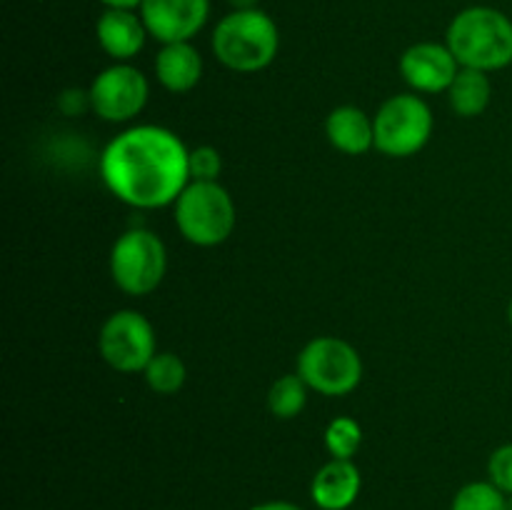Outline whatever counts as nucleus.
Returning a JSON list of instances; mask_svg holds the SVG:
<instances>
[{"label":"nucleus","instance_id":"f3484780","mask_svg":"<svg viewBox=\"0 0 512 510\" xmlns=\"http://www.w3.org/2000/svg\"><path fill=\"white\" fill-rule=\"evenodd\" d=\"M308 385L298 373L280 375L268 390V408L278 420H293L308 405Z\"/></svg>","mask_w":512,"mask_h":510},{"label":"nucleus","instance_id":"a211bd4d","mask_svg":"<svg viewBox=\"0 0 512 510\" xmlns=\"http://www.w3.org/2000/svg\"><path fill=\"white\" fill-rule=\"evenodd\" d=\"M143 375L145 383H148V388L153 390V393L173 395L185 385L188 370H185V363L180 360V355L163 350V353H155V358L150 360L148 368L143 370Z\"/></svg>","mask_w":512,"mask_h":510},{"label":"nucleus","instance_id":"dca6fc26","mask_svg":"<svg viewBox=\"0 0 512 510\" xmlns=\"http://www.w3.org/2000/svg\"><path fill=\"white\" fill-rule=\"evenodd\" d=\"M490 98H493V85H490L488 73L473 68H460L455 75L453 85L448 88L450 108L460 118H478L488 110Z\"/></svg>","mask_w":512,"mask_h":510},{"label":"nucleus","instance_id":"0eeeda50","mask_svg":"<svg viewBox=\"0 0 512 510\" xmlns=\"http://www.w3.org/2000/svg\"><path fill=\"white\" fill-rule=\"evenodd\" d=\"M375 150L388 158H410L433 135V110L420 95L400 93L385 100L373 118Z\"/></svg>","mask_w":512,"mask_h":510},{"label":"nucleus","instance_id":"cd10ccee","mask_svg":"<svg viewBox=\"0 0 512 510\" xmlns=\"http://www.w3.org/2000/svg\"><path fill=\"white\" fill-rule=\"evenodd\" d=\"M508 510H512V495H508Z\"/></svg>","mask_w":512,"mask_h":510},{"label":"nucleus","instance_id":"393cba45","mask_svg":"<svg viewBox=\"0 0 512 510\" xmlns=\"http://www.w3.org/2000/svg\"><path fill=\"white\" fill-rule=\"evenodd\" d=\"M105 8H123V10H138L143 0H98Z\"/></svg>","mask_w":512,"mask_h":510},{"label":"nucleus","instance_id":"4468645a","mask_svg":"<svg viewBox=\"0 0 512 510\" xmlns=\"http://www.w3.org/2000/svg\"><path fill=\"white\" fill-rule=\"evenodd\" d=\"M155 78L168 93H188L203 78V55L193 43H168L155 55Z\"/></svg>","mask_w":512,"mask_h":510},{"label":"nucleus","instance_id":"ddd939ff","mask_svg":"<svg viewBox=\"0 0 512 510\" xmlns=\"http://www.w3.org/2000/svg\"><path fill=\"white\" fill-rule=\"evenodd\" d=\"M363 475L353 460L333 458L315 473L310 495L320 510H348L358 500Z\"/></svg>","mask_w":512,"mask_h":510},{"label":"nucleus","instance_id":"412c9836","mask_svg":"<svg viewBox=\"0 0 512 510\" xmlns=\"http://www.w3.org/2000/svg\"><path fill=\"white\" fill-rule=\"evenodd\" d=\"M190 180H203V183H213L220 178L223 170V155L213 145H200V148L190 150Z\"/></svg>","mask_w":512,"mask_h":510},{"label":"nucleus","instance_id":"7ed1b4c3","mask_svg":"<svg viewBox=\"0 0 512 510\" xmlns=\"http://www.w3.org/2000/svg\"><path fill=\"white\" fill-rule=\"evenodd\" d=\"M210 48L218 63L233 73H260L278 55L280 30L265 10H230L215 25Z\"/></svg>","mask_w":512,"mask_h":510},{"label":"nucleus","instance_id":"39448f33","mask_svg":"<svg viewBox=\"0 0 512 510\" xmlns=\"http://www.w3.org/2000/svg\"><path fill=\"white\" fill-rule=\"evenodd\" d=\"M295 373L315 393L340 398L353 393L363 380V358L348 340L320 335L300 350Z\"/></svg>","mask_w":512,"mask_h":510},{"label":"nucleus","instance_id":"b1692460","mask_svg":"<svg viewBox=\"0 0 512 510\" xmlns=\"http://www.w3.org/2000/svg\"><path fill=\"white\" fill-rule=\"evenodd\" d=\"M250 510H303V508L295 503H288V500H270V503H260Z\"/></svg>","mask_w":512,"mask_h":510},{"label":"nucleus","instance_id":"9d476101","mask_svg":"<svg viewBox=\"0 0 512 510\" xmlns=\"http://www.w3.org/2000/svg\"><path fill=\"white\" fill-rule=\"evenodd\" d=\"M138 13L150 38L160 45L193 43L208 25L210 0H143Z\"/></svg>","mask_w":512,"mask_h":510},{"label":"nucleus","instance_id":"9b49d317","mask_svg":"<svg viewBox=\"0 0 512 510\" xmlns=\"http://www.w3.org/2000/svg\"><path fill=\"white\" fill-rule=\"evenodd\" d=\"M458 73L460 63L448 43L423 40L400 55V75L415 93H448Z\"/></svg>","mask_w":512,"mask_h":510},{"label":"nucleus","instance_id":"6ab92c4d","mask_svg":"<svg viewBox=\"0 0 512 510\" xmlns=\"http://www.w3.org/2000/svg\"><path fill=\"white\" fill-rule=\"evenodd\" d=\"M325 448L333 458L353 460L363 445V428L355 418H335L325 428Z\"/></svg>","mask_w":512,"mask_h":510},{"label":"nucleus","instance_id":"f8f14e48","mask_svg":"<svg viewBox=\"0 0 512 510\" xmlns=\"http://www.w3.org/2000/svg\"><path fill=\"white\" fill-rule=\"evenodd\" d=\"M95 38L110 58L128 63L145 48L148 28L135 10L105 8L95 23Z\"/></svg>","mask_w":512,"mask_h":510},{"label":"nucleus","instance_id":"2eb2a0df","mask_svg":"<svg viewBox=\"0 0 512 510\" xmlns=\"http://www.w3.org/2000/svg\"><path fill=\"white\" fill-rule=\"evenodd\" d=\"M325 135L330 145L345 155H363L375 148V123L363 108L340 105L330 110L325 120Z\"/></svg>","mask_w":512,"mask_h":510},{"label":"nucleus","instance_id":"f257e3e1","mask_svg":"<svg viewBox=\"0 0 512 510\" xmlns=\"http://www.w3.org/2000/svg\"><path fill=\"white\" fill-rule=\"evenodd\" d=\"M188 158V145L173 130L163 125H133L105 145L100 178L130 208H165L188 188Z\"/></svg>","mask_w":512,"mask_h":510},{"label":"nucleus","instance_id":"bb28decb","mask_svg":"<svg viewBox=\"0 0 512 510\" xmlns=\"http://www.w3.org/2000/svg\"><path fill=\"white\" fill-rule=\"evenodd\" d=\"M508 320H510V328H512V298H510V305H508Z\"/></svg>","mask_w":512,"mask_h":510},{"label":"nucleus","instance_id":"20e7f679","mask_svg":"<svg viewBox=\"0 0 512 510\" xmlns=\"http://www.w3.org/2000/svg\"><path fill=\"white\" fill-rule=\"evenodd\" d=\"M175 225L188 243L198 248H215L233 235L235 213L233 195L213 180H190L188 188L175 200Z\"/></svg>","mask_w":512,"mask_h":510},{"label":"nucleus","instance_id":"6e6552de","mask_svg":"<svg viewBox=\"0 0 512 510\" xmlns=\"http://www.w3.org/2000/svg\"><path fill=\"white\" fill-rule=\"evenodd\" d=\"M98 350L118 373H143L158 353L153 323L138 310H115L100 325Z\"/></svg>","mask_w":512,"mask_h":510},{"label":"nucleus","instance_id":"1a4fd4ad","mask_svg":"<svg viewBox=\"0 0 512 510\" xmlns=\"http://www.w3.org/2000/svg\"><path fill=\"white\" fill-rule=\"evenodd\" d=\"M90 110L108 123H128L138 118L150 98V85L143 70L130 63H115L100 70L88 88Z\"/></svg>","mask_w":512,"mask_h":510},{"label":"nucleus","instance_id":"5701e85b","mask_svg":"<svg viewBox=\"0 0 512 510\" xmlns=\"http://www.w3.org/2000/svg\"><path fill=\"white\" fill-rule=\"evenodd\" d=\"M90 110V93L88 90H65L63 95H60V110H63L65 115H80V110Z\"/></svg>","mask_w":512,"mask_h":510},{"label":"nucleus","instance_id":"423d86ee","mask_svg":"<svg viewBox=\"0 0 512 510\" xmlns=\"http://www.w3.org/2000/svg\"><path fill=\"white\" fill-rule=\"evenodd\" d=\"M168 250L165 243L145 228L125 230L110 250V275L123 293L150 295L165 278Z\"/></svg>","mask_w":512,"mask_h":510},{"label":"nucleus","instance_id":"4be33fe9","mask_svg":"<svg viewBox=\"0 0 512 510\" xmlns=\"http://www.w3.org/2000/svg\"><path fill=\"white\" fill-rule=\"evenodd\" d=\"M488 475L495 488L503 490L505 495H512V443L493 450L488 460Z\"/></svg>","mask_w":512,"mask_h":510},{"label":"nucleus","instance_id":"aec40b11","mask_svg":"<svg viewBox=\"0 0 512 510\" xmlns=\"http://www.w3.org/2000/svg\"><path fill=\"white\" fill-rule=\"evenodd\" d=\"M450 510H508V495L490 480H475L455 493Z\"/></svg>","mask_w":512,"mask_h":510},{"label":"nucleus","instance_id":"a878e982","mask_svg":"<svg viewBox=\"0 0 512 510\" xmlns=\"http://www.w3.org/2000/svg\"><path fill=\"white\" fill-rule=\"evenodd\" d=\"M235 5V10L240 8H258V0H230Z\"/></svg>","mask_w":512,"mask_h":510},{"label":"nucleus","instance_id":"f03ea898","mask_svg":"<svg viewBox=\"0 0 512 510\" xmlns=\"http://www.w3.org/2000/svg\"><path fill=\"white\" fill-rule=\"evenodd\" d=\"M445 43L460 68L503 70L512 65V20L498 8L473 5L450 20Z\"/></svg>","mask_w":512,"mask_h":510}]
</instances>
